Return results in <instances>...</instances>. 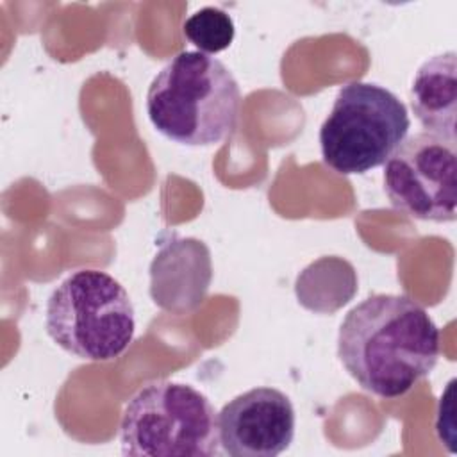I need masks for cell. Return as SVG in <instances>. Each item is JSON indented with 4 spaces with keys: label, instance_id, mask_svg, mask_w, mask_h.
<instances>
[{
    "label": "cell",
    "instance_id": "obj_1",
    "mask_svg": "<svg viewBox=\"0 0 457 457\" xmlns=\"http://www.w3.org/2000/svg\"><path fill=\"white\" fill-rule=\"evenodd\" d=\"M439 328L430 314L405 295H371L345 316L337 357L368 393L400 398L437 364Z\"/></svg>",
    "mask_w": 457,
    "mask_h": 457
},
{
    "label": "cell",
    "instance_id": "obj_2",
    "mask_svg": "<svg viewBox=\"0 0 457 457\" xmlns=\"http://www.w3.org/2000/svg\"><path fill=\"white\" fill-rule=\"evenodd\" d=\"M241 91L232 71L198 50L177 54L150 82L146 114L166 139L184 146H212L237 123Z\"/></svg>",
    "mask_w": 457,
    "mask_h": 457
},
{
    "label": "cell",
    "instance_id": "obj_3",
    "mask_svg": "<svg viewBox=\"0 0 457 457\" xmlns=\"http://www.w3.org/2000/svg\"><path fill=\"white\" fill-rule=\"evenodd\" d=\"M125 287L102 270H77L48 296L45 327L64 352L114 361L134 341L136 316Z\"/></svg>",
    "mask_w": 457,
    "mask_h": 457
},
{
    "label": "cell",
    "instance_id": "obj_4",
    "mask_svg": "<svg viewBox=\"0 0 457 457\" xmlns=\"http://www.w3.org/2000/svg\"><path fill=\"white\" fill-rule=\"evenodd\" d=\"M123 455L216 457L221 453L218 412L189 384L155 380L125 405L120 423Z\"/></svg>",
    "mask_w": 457,
    "mask_h": 457
},
{
    "label": "cell",
    "instance_id": "obj_5",
    "mask_svg": "<svg viewBox=\"0 0 457 457\" xmlns=\"http://www.w3.org/2000/svg\"><path fill=\"white\" fill-rule=\"evenodd\" d=\"M411 127L405 104L375 82H348L320 129L323 162L341 175L384 164Z\"/></svg>",
    "mask_w": 457,
    "mask_h": 457
},
{
    "label": "cell",
    "instance_id": "obj_6",
    "mask_svg": "<svg viewBox=\"0 0 457 457\" xmlns=\"http://www.w3.org/2000/svg\"><path fill=\"white\" fill-rule=\"evenodd\" d=\"M382 177L384 191L396 211L423 221H455V141L418 132L396 146L384 162Z\"/></svg>",
    "mask_w": 457,
    "mask_h": 457
},
{
    "label": "cell",
    "instance_id": "obj_7",
    "mask_svg": "<svg viewBox=\"0 0 457 457\" xmlns=\"http://www.w3.org/2000/svg\"><path fill=\"white\" fill-rule=\"evenodd\" d=\"M295 407L289 396L275 387H252L218 414L223 452L232 457H275L289 448L295 437Z\"/></svg>",
    "mask_w": 457,
    "mask_h": 457
},
{
    "label": "cell",
    "instance_id": "obj_8",
    "mask_svg": "<svg viewBox=\"0 0 457 457\" xmlns=\"http://www.w3.org/2000/svg\"><path fill=\"white\" fill-rule=\"evenodd\" d=\"M211 278L207 245L196 237L173 236L150 262V296L166 312L187 314L205 300Z\"/></svg>",
    "mask_w": 457,
    "mask_h": 457
},
{
    "label": "cell",
    "instance_id": "obj_9",
    "mask_svg": "<svg viewBox=\"0 0 457 457\" xmlns=\"http://www.w3.org/2000/svg\"><path fill=\"white\" fill-rule=\"evenodd\" d=\"M411 107L425 132L455 141L457 55L453 50L427 59L411 84Z\"/></svg>",
    "mask_w": 457,
    "mask_h": 457
},
{
    "label": "cell",
    "instance_id": "obj_10",
    "mask_svg": "<svg viewBox=\"0 0 457 457\" xmlns=\"http://www.w3.org/2000/svg\"><path fill=\"white\" fill-rule=\"evenodd\" d=\"M182 32L198 52L212 55L227 50L236 36V27L225 11L207 5L195 11L182 23Z\"/></svg>",
    "mask_w": 457,
    "mask_h": 457
}]
</instances>
